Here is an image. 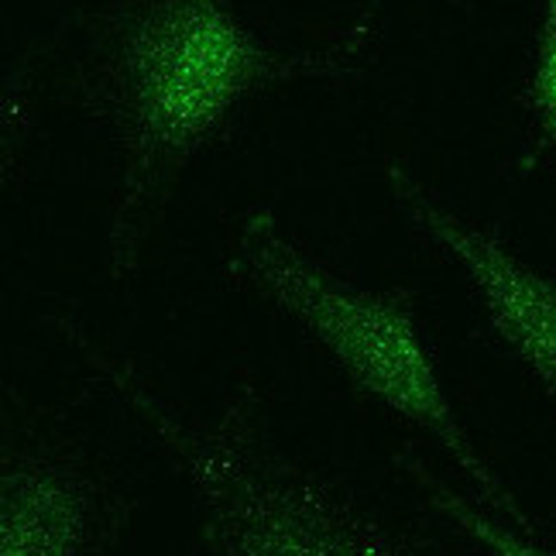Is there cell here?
<instances>
[{"label":"cell","instance_id":"7","mask_svg":"<svg viewBox=\"0 0 556 556\" xmlns=\"http://www.w3.org/2000/svg\"><path fill=\"white\" fill-rule=\"evenodd\" d=\"M519 106L556 162V0H540L536 46H532V66L519 93Z\"/></svg>","mask_w":556,"mask_h":556},{"label":"cell","instance_id":"6","mask_svg":"<svg viewBox=\"0 0 556 556\" xmlns=\"http://www.w3.org/2000/svg\"><path fill=\"white\" fill-rule=\"evenodd\" d=\"M399 467L419 491L422 505L484 556H556V536H543L540 529H519L516 522L495 516L467 488L457 491L451 481H443L413 446L399 454Z\"/></svg>","mask_w":556,"mask_h":556},{"label":"cell","instance_id":"5","mask_svg":"<svg viewBox=\"0 0 556 556\" xmlns=\"http://www.w3.org/2000/svg\"><path fill=\"white\" fill-rule=\"evenodd\" d=\"M399 213L467 275L498 344L556 405V278L519 258L495 230L464 220L402 162H384Z\"/></svg>","mask_w":556,"mask_h":556},{"label":"cell","instance_id":"1","mask_svg":"<svg viewBox=\"0 0 556 556\" xmlns=\"http://www.w3.org/2000/svg\"><path fill=\"white\" fill-rule=\"evenodd\" d=\"M378 31L368 4L324 46L289 49L254 35L238 0H100L76 28L62 87L117 159L106 278H135L189 162L230 135L251 93L354 79Z\"/></svg>","mask_w":556,"mask_h":556},{"label":"cell","instance_id":"4","mask_svg":"<svg viewBox=\"0 0 556 556\" xmlns=\"http://www.w3.org/2000/svg\"><path fill=\"white\" fill-rule=\"evenodd\" d=\"M127 522L131 495L70 426H11L0 464V556H114Z\"/></svg>","mask_w":556,"mask_h":556},{"label":"cell","instance_id":"2","mask_svg":"<svg viewBox=\"0 0 556 556\" xmlns=\"http://www.w3.org/2000/svg\"><path fill=\"white\" fill-rule=\"evenodd\" d=\"M55 333L131 409L189 481L210 556H422L426 540L344 481L289 457L268 433L262 392L241 381L217 413L168 399L131 357L103 348L70 313Z\"/></svg>","mask_w":556,"mask_h":556},{"label":"cell","instance_id":"3","mask_svg":"<svg viewBox=\"0 0 556 556\" xmlns=\"http://www.w3.org/2000/svg\"><path fill=\"white\" fill-rule=\"evenodd\" d=\"M227 275L303 327L368 399L433 440L481 505L519 529H536L464 430L422 337L409 286L371 292L348 282L316 258L268 203H251L233 224Z\"/></svg>","mask_w":556,"mask_h":556}]
</instances>
